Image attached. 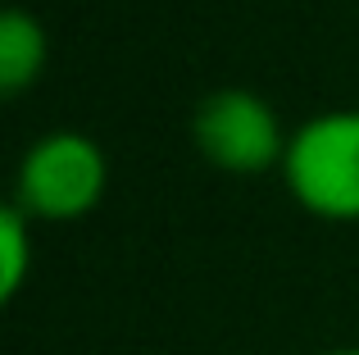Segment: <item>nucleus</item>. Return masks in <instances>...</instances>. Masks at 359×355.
I'll return each instance as SVG.
<instances>
[{
	"label": "nucleus",
	"mask_w": 359,
	"mask_h": 355,
	"mask_svg": "<svg viewBox=\"0 0 359 355\" xmlns=\"http://www.w3.org/2000/svg\"><path fill=\"white\" fill-rule=\"evenodd\" d=\"M282 182L309 214L359 219V109H323L287 137Z\"/></svg>",
	"instance_id": "1"
},
{
	"label": "nucleus",
	"mask_w": 359,
	"mask_h": 355,
	"mask_svg": "<svg viewBox=\"0 0 359 355\" xmlns=\"http://www.w3.org/2000/svg\"><path fill=\"white\" fill-rule=\"evenodd\" d=\"M109 187V160L87 133L55 128L23 151L14 173V205L27 219L64 223L96 210Z\"/></svg>",
	"instance_id": "2"
},
{
	"label": "nucleus",
	"mask_w": 359,
	"mask_h": 355,
	"mask_svg": "<svg viewBox=\"0 0 359 355\" xmlns=\"http://www.w3.org/2000/svg\"><path fill=\"white\" fill-rule=\"evenodd\" d=\"M191 133L201 155L228 173H264L287 155V133L264 96L245 87H219L196 105Z\"/></svg>",
	"instance_id": "3"
},
{
	"label": "nucleus",
	"mask_w": 359,
	"mask_h": 355,
	"mask_svg": "<svg viewBox=\"0 0 359 355\" xmlns=\"http://www.w3.org/2000/svg\"><path fill=\"white\" fill-rule=\"evenodd\" d=\"M46 69V27L27 9H5L0 18V91L18 96Z\"/></svg>",
	"instance_id": "4"
},
{
	"label": "nucleus",
	"mask_w": 359,
	"mask_h": 355,
	"mask_svg": "<svg viewBox=\"0 0 359 355\" xmlns=\"http://www.w3.org/2000/svg\"><path fill=\"white\" fill-rule=\"evenodd\" d=\"M32 269V219L18 205L0 210V296L14 301Z\"/></svg>",
	"instance_id": "5"
},
{
	"label": "nucleus",
	"mask_w": 359,
	"mask_h": 355,
	"mask_svg": "<svg viewBox=\"0 0 359 355\" xmlns=\"http://www.w3.org/2000/svg\"><path fill=\"white\" fill-rule=\"evenodd\" d=\"M323 355H359V347H337V351H323Z\"/></svg>",
	"instance_id": "6"
}]
</instances>
